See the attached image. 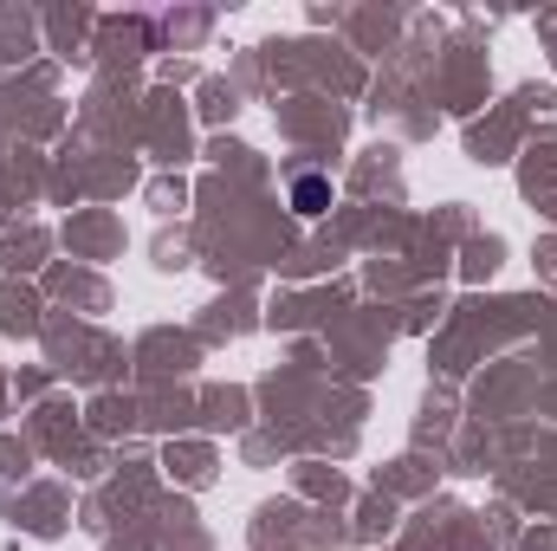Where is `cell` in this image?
Returning <instances> with one entry per match:
<instances>
[{
  "label": "cell",
  "instance_id": "cell-1",
  "mask_svg": "<svg viewBox=\"0 0 557 551\" xmlns=\"http://www.w3.org/2000/svg\"><path fill=\"white\" fill-rule=\"evenodd\" d=\"M292 208H298V215H324V208H331V182H324V175H298V182H292Z\"/></svg>",
  "mask_w": 557,
  "mask_h": 551
}]
</instances>
